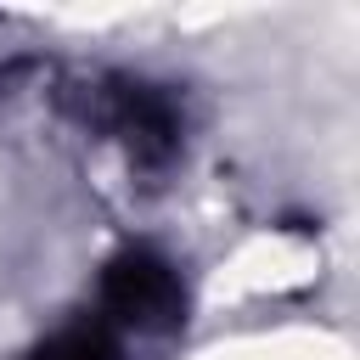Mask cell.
<instances>
[{
    "label": "cell",
    "mask_w": 360,
    "mask_h": 360,
    "mask_svg": "<svg viewBox=\"0 0 360 360\" xmlns=\"http://www.w3.org/2000/svg\"><path fill=\"white\" fill-rule=\"evenodd\" d=\"M101 298L118 321L129 326H169L180 321L186 309V292H180V276L158 259V253H124L107 281H101Z\"/></svg>",
    "instance_id": "1"
},
{
    "label": "cell",
    "mask_w": 360,
    "mask_h": 360,
    "mask_svg": "<svg viewBox=\"0 0 360 360\" xmlns=\"http://www.w3.org/2000/svg\"><path fill=\"white\" fill-rule=\"evenodd\" d=\"M34 360H118V343L101 326H79V332H62L56 343H45Z\"/></svg>",
    "instance_id": "2"
}]
</instances>
